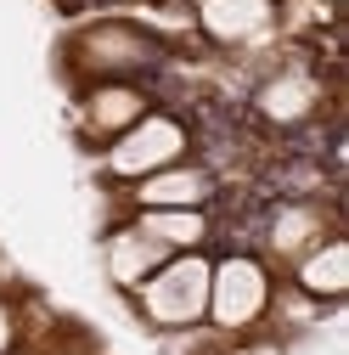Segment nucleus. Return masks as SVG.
<instances>
[{"mask_svg": "<svg viewBox=\"0 0 349 355\" xmlns=\"http://www.w3.org/2000/svg\"><path fill=\"white\" fill-rule=\"evenodd\" d=\"M68 62H73L79 79H91V85L136 79V73H147V68L163 62V40L147 23H136V17H96V23H84L73 34Z\"/></svg>", "mask_w": 349, "mask_h": 355, "instance_id": "1", "label": "nucleus"}, {"mask_svg": "<svg viewBox=\"0 0 349 355\" xmlns=\"http://www.w3.org/2000/svg\"><path fill=\"white\" fill-rule=\"evenodd\" d=\"M102 259H107V277H113V288H124V293H136L158 265L169 259V248H158L147 232H136V226H118V232H107V248H102Z\"/></svg>", "mask_w": 349, "mask_h": 355, "instance_id": "11", "label": "nucleus"}, {"mask_svg": "<svg viewBox=\"0 0 349 355\" xmlns=\"http://www.w3.org/2000/svg\"><path fill=\"white\" fill-rule=\"evenodd\" d=\"M293 282H298V293H310V299H321V304H338V299L349 293V243H343L338 232L321 237L310 254L293 265Z\"/></svg>", "mask_w": 349, "mask_h": 355, "instance_id": "10", "label": "nucleus"}, {"mask_svg": "<svg viewBox=\"0 0 349 355\" xmlns=\"http://www.w3.org/2000/svg\"><path fill=\"white\" fill-rule=\"evenodd\" d=\"M181 158H192V130H186V119L158 113V107L141 113L124 136H113L102 147V169L113 181H124V187H136V181H147V175L181 164Z\"/></svg>", "mask_w": 349, "mask_h": 355, "instance_id": "4", "label": "nucleus"}, {"mask_svg": "<svg viewBox=\"0 0 349 355\" xmlns=\"http://www.w3.org/2000/svg\"><path fill=\"white\" fill-rule=\"evenodd\" d=\"M181 6H197V0H181Z\"/></svg>", "mask_w": 349, "mask_h": 355, "instance_id": "16", "label": "nucleus"}, {"mask_svg": "<svg viewBox=\"0 0 349 355\" xmlns=\"http://www.w3.org/2000/svg\"><path fill=\"white\" fill-rule=\"evenodd\" d=\"M208 203H214V169H203L192 158L129 187V209H208Z\"/></svg>", "mask_w": 349, "mask_h": 355, "instance_id": "7", "label": "nucleus"}, {"mask_svg": "<svg viewBox=\"0 0 349 355\" xmlns=\"http://www.w3.org/2000/svg\"><path fill=\"white\" fill-rule=\"evenodd\" d=\"M208 271H214V259L203 248L169 254L158 271L129 293L136 310H141V322L158 327V333H192V327H203V316H208Z\"/></svg>", "mask_w": 349, "mask_h": 355, "instance_id": "2", "label": "nucleus"}, {"mask_svg": "<svg viewBox=\"0 0 349 355\" xmlns=\"http://www.w3.org/2000/svg\"><path fill=\"white\" fill-rule=\"evenodd\" d=\"M129 226L147 232V237H152L158 248H169V254H192V248L208 243L214 220H208V209H136Z\"/></svg>", "mask_w": 349, "mask_h": 355, "instance_id": "12", "label": "nucleus"}, {"mask_svg": "<svg viewBox=\"0 0 349 355\" xmlns=\"http://www.w3.org/2000/svg\"><path fill=\"white\" fill-rule=\"evenodd\" d=\"M141 113H152V96L141 91L136 79H107V85H91L84 91V102H79V130L91 141H113V136H124L129 124H136Z\"/></svg>", "mask_w": 349, "mask_h": 355, "instance_id": "6", "label": "nucleus"}, {"mask_svg": "<svg viewBox=\"0 0 349 355\" xmlns=\"http://www.w3.org/2000/svg\"><path fill=\"white\" fill-rule=\"evenodd\" d=\"M282 17V0H197L192 6V28L208 40V46H259Z\"/></svg>", "mask_w": 349, "mask_h": 355, "instance_id": "5", "label": "nucleus"}, {"mask_svg": "<svg viewBox=\"0 0 349 355\" xmlns=\"http://www.w3.org/2000/svg\"><path fill=\"white\" fill-rule=\"evenodd\" d=\"M62 6H79L84 12V6H107V0H62Z\"/></svg>", "mask_w": 349, "mask_h": 355, "instance_id": "14", "label": "nucleus"}, {"mask_svg": "<svg viewBox=\"0 0 349 355\" xmlns=\"http://www.w3.org/2000/svg\"><path fill=\"white\" fill-rule=\"evenodd\" d=\"M332 232H338V220H332L321 203H282V209L271 214V226H265V254L298 265L304 254H310L321 237H332Z\"/></svg>", "mask_w": 349, "mask_h": 355, "instance_id": "8", "label": "nucleus"}, {"mask_svg": "<svg viewBox=\"0 0 349 355\" xmlns=\"http://www.w3.org/2000/svg\"><path fill=\"white\" fill-rule=\"evenodd\" d=\"M271 304H276V282H271V265L259 259V254H220L214 259V271H208V327L214 333H248L271 316Z\"/></svg>", "mask_w": 349, "mask_h": 355, "instance_id": "3", "label": "nucleus"}, {"mask_svg": "<svg viewBox=\"0 0 349 355\" xmlns=\"http://www.w3.org/2000/svg\"><path fill=\"white\" fill-rule=\"evenodd\" d=\"M12 344H17V316H12V304L0 299V355H12Z\"/></svg>", "mask_w": 349, "mask_h": 355, "instance_id": "13", "label": "nucleus"}, {"mask_svg": "<svg viewBox=\"0 0 349 355\" xmlns=\"http://www.w3.org/2000/svg\"><path fill=\"white\" fill-rule=\"evenodd\" d=\"M316 102H321V85L304 73V68H282V73H271V79L253 91V113L271 119V124H298V119H310Z\"/></svg>", "mask_w": 349, "mask_h": 355, "instance_id": "9", "label": "nucleus"}, {"mask_svg": "<svg viewBox=\"0 0 349 355\" xmlns=\"http://www.w3.org/2000/svg\"><path fill=\"white\" fill-rule=\"evenodd\" d=\"M327 6H343V0H327Z\"/></svg>", "mask_w": 349, "mask_h": 355, "instance_id": "15", "label": "nucleus"}]
</instances>
